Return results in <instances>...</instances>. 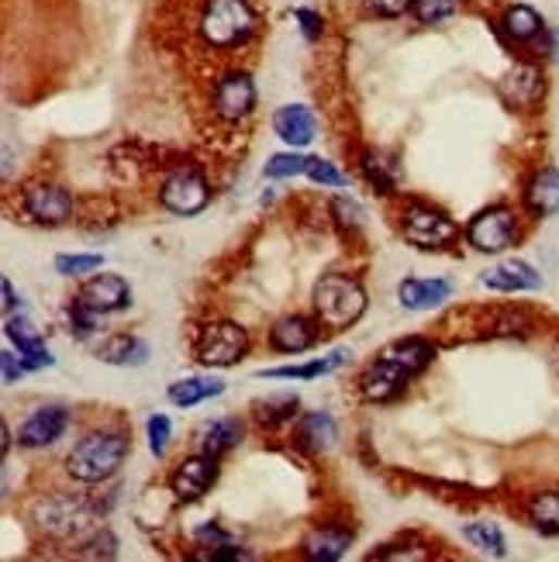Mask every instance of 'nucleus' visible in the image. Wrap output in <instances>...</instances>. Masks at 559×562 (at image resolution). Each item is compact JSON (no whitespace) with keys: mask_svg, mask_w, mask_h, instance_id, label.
Returning <instances> with one entry per match:
<instances>
[{"mask_svg":"<svg viewBox=\"0 0 559 562\" xmlns=\"http://www.w3.org/2000/svg\"><path fill=\"white\" fill-rule=\"evenodd\" d=\"M128 455V438L122 432H94L79 438L66 455V473L79 484H104L122 470Z\"/></svg>","mask_w":559,"mask_h":562,"instance_id":"nucleus-1","label":"nucleus"},{"mask_svg":"<svg viewBox=\"0 0 559 562\" xmlns=\"http://www.w3.org/2000/svg\"><path fill=\"white\" fill-rule=\"evenodd\" d=\"M367 311V290L359 287L356 276L346 273H328L318 279L314 287V314L325 328L343 332L349 325H356Z\"/></svg>","mask_w":559,"mask_h":562,"instance_id":"nucleus-2","label":"nucleus"},{"mask_svg":"<svg viewBox=\"0 0 559 562\" xmlns=\"http://www.w3.org/2000/svg\"><path fill=\"white\" fill-rule=\"evenodd\" d=\"M197 28L211 49H235L256 32V11L249 0H204Z\"/></svg>","mask_w":559,"mask_h":562,"instance_id":"nucleus-3","label":"nucleus"},{"mask_svg":"<svg viewBox=\"0 0 559 562\" xmlns=\"http://www.w3.org/2000/svg\"><path fill=\"white\" fill-rule=\"evenodd\" d=\"M159 200H163V208L173 211V214H201L211 200V190H208V179L197 166H176L163 184H159Z\"/></svg>","mask_w":559,"mask_h":562,"instance_id":"nucleus-4","label":"nucleus"},{"mask_svg":"<svg viewBox=\"0 0 559 562\" xmlns=\"http://www.w3.org/2000/svg\"><path fill=\"white\" fill-rule=\"evenodd\" d=\"M249 352V335L246 328H238L235 321H214L197 338V359L204 366H235L238 359H246Z\"/></svg>","mask_w":559,"mask_h":562,"instance_id":"nucleus-5","label":"nucleus"},{"mask_svg":"<svg viewBox=\"0 0 559 562\" xmlns=\"http://www.w3.org/2000/svg\"><path fill=\"white\" fill-rule=\"evenodd\" d=\"M467 242L476 252H487V255H497V252L511 249L518 242V217H514V211H508L501 204L481 211L467 225Z\"/></svg>","mask_w":559,"mask_h":562,"instance_id":"nucleus-6","label":"nucleus"},{"mask_svg":"<svg viewBox=\"0 0 559 562\" xmlns=\"http://www.w3.org/2000/svg\"><path fill=\"white\" fill-rule=\"evenodd\" d=\"M401 228H405V238L414 249H443V246L456 242V235H459L452 217H446L435 208H425V204H411L405 211Z\"/></svg>","mask_w":559,"mask_h":562,"instance_id":"nucleus-7","label":"nucleus"},{"mask_svg":"<svg viewBox=\"0 0 559 562\" xmlns=\"http://www.w3.org/2000/svg\"><path fill=\"white\" fill-rule=\"evenodd\" d=\"M35 517H38V525H42L49 535H79V532H87L90 528V508L84 504V500H76L70 494L63 497H49V500H38L35 504Z\"/></svg>","mask_w":559,"mask_h":562,"instance_id":"nucleus-8","label":"nucleus"},{"mask_svg":"<svg viewBox=\"0 0 559 562\" xmlns=\"http://www.w3.org/2000/svg\"><path fill=\"white\" fill-rule=\"evenodd\" d=\"M214 114L222 122H243L256 108V84L246 73H225L214 84Z\"/></svg>","mask_w":559,"mask_h":562,"instance_id":"nucleus-9","label":"nucleus"},{"mask_svg":"<svg viewBox=\"0 0 559 562\" xmlns=\"http://www.w3.org/2000/svg\"><path fill=\"white\" fill-rule=\"evenodd\" d=\"M214 479H218L214 455L201 452V455H194V459H184V463L176 466V473L170 476V490H173L176 500L194 504V500H201L211 490Z\"/></svg>","mask_w":559,"mask_h":562,"instance_id":"nucleus-10","label":"nucleus"},{"mask_svg":"<svg viewBox=\"0 0 559 562\" xmlns=\"http://www.w3.org/2000/svg\"><path fill=\"white\" fill-rule=\"evenodd\" d=\"M408 379H411V373L397 363V359L381 352V359L359 376V390H363V397L373 400V404H384V400H394L408 387Z\"/></svg>","mask_w":559,"mask_h":562,"instance_id":"nucleus-11","label":"nucleus"},{"mask_svg":"<svg viewBox=\"0 0 559 562\" xmlns=\"http://www.w3.org/2000/svg\"><path fill=\"white\" fill-rule=\"evenodd\" d=\"M66 428H70L66 408H38L25 417V425L17 428V441H22L25 449H46L63 438Z\"/></svg>","mask_w":559,"mask_h":562,"instance_id":"nucleus-12","label":"nucleus"},{"mask_svg":"<svg viewBox=\"0 0 559 562\" xmlns=\"http://www.w3.org/2000/svg\"><path fill=\"white\" fill-rule=\"evenodd\" d=\"M25 211L42 225H66L73 214V200L63 187L38 184L25 193Z\"/></svg>","mask_w":559,"mask_h":562,"instance_id":"nucleus-13","label":"nucleus"},{"mask_svg":"<svg viewBox=\"0 0 559 562\" xmlns=\"http://www.w3.org/2000/svg\"><path fill=\"white\" fill-rule=\"evenodd\" d=\"M79 300L97 311V314H111V311H122L128 308V300H132V290L122 276H111V273H101V276H94L84 284V290H79Z\"/></svg>","mask_w":559,"mask_h":562,"instance_id":"nucleus-14","label":"nucleus"},{"mask_svg":"<svg viewBox=\"0 0 559 562\" xmlns=\"http://www.w3.org/2000/svg\"><path fill=\"white\" fill-rule=\"evenodd\" d=\"M481 284L490 290H501V294H518V290H538L543 287V276H538L529 263H522V259H511V263L487 270L481 276Z\"/></svg>","mask_w":559,"mask_h":562,"instance_id":"nucleus-15","label":"nucleus"},{"mask_svg":"<svg viewBox=\"0 0 559 562\" xmlns=\"http://www.w3.org/2000/svg\"><path fill=\"white\" fill-rule=\"evenodd\" d=\"M314 342H318V328L311 325L308 317H301V314L280 317L276 325H273V332H270V346H273L276 352H290V355H297V352H308Z\"/></svg>","mask_w":559,"mask_h":562,"instance_id":"nucleus-16","label":"nucleus"},{"mask_svg":"<svg viewBox=\"0 0 559 562\" xmlns=\"http://www.w3.org/2000/svg\"><path fill=\"white\" fill-rule=\"evenodd\" d=\"M505 97L511 100L514 108H535L538 100H543V93H546V79H543V70L538 66H529V63H522V66H514L508 76H505Z\"/></svg>","mask_w":559,"mask_h":562,"instance_id":"nucleus-17","label":"nucleus"},{"mask_svg":"<svg viewBox=\"0 0 559 562\" xmlns=\"http://www.w3.org/2000/svg\"><path fill=\"white\" fill-rule=\"evenodd\" d=\"M8 338L17 346V352H22L28 370L52 366V355H49V349L42 342V335H38V328L32 325L28 317H8Z\"/></svg>","mask_w":559,"mask_h":562,"instance_id":"nucleus-18","label":"nucleus"},{"mask_svg":"<svg viewBox=\"0 0 559 562\" xmlns=\"http://www.w3.org/2000/svg\"><path fill=\"white\" fill-rule=\"evenodd\" d=\"M273 132L284 138L287 146L301 149L314 138V114L301 104H287L273 114Z\"/></svg>","mask_w":559,"mask_h":562,"instance_id":"nucleus-19","label":"nucleus"},{"mask_svg":"<svg viewBox=\"0 0 559 562\" xmlns=\"http://www.w3.org/2000/svg\"><path fill=\"white\" fill-rule=\"evenodd\" d=\"M449 294H452L449 279H405V284L397 287V297H401V304L408 311H432L443 304V300H449Z\"/></svg>","mask_w":559,"mask_h":562,"instance_id":"nucleus-20","label":"nucleus"},{"mask_svg":"<svg viewBox=\"0 0 559 562\" xmlns=\"http://www.w3.org/2000/svg\"><path fill=\"white\" fill-rule=\"evenodd\" d=\"M501 28H505V35L511 38V42H522V46L535 42V38L546 32L543 17H538V11L529 8V4H511V8H505Z\"/></svg>","mask_w":559,"mask_h":562,"instance_id":"nucleus-21","label":"nucleus"},{"mask_svg":"<svg viewBox=\"0 0 559 562\" xmlns=\"http://www.w3.org/2000/svg\"><path fill=\"white\" fill-rule=\"evenodd\" d=\"M525 200H529V208L538 214V217H549L559 211V170L546 166V170H538L532 176V184L525 190Z\"/></svg>","mask_w":559,"mask_h":562,"instance_id":"nucleus-22","label":"nucleus"},{"mask_svg":"<svg viewBox=\"0 0 559 562\" xmlns=\"http://www.w3.org/2000/svg\"><path fill=\"white\" fill-rule=\"evenodd\" d=\"M349 541H352V532H346V528H314L305 538V555L322 559V562H335V559L346 555Z\"/></svg>","mask_w":559,"mask_h":562,"instance_id":"nucleus-23","label":"nucleus"},{"mask_svg":"<svg viewBox=\"0 0 559 562\" xmlns=\"http://www.w3.org/2000/svg\"><path fill=\"white\" fill-rule=\"evenodd\" d=\"M146 355H149V346L138 342L132 335H114L97 349V359L111 366H138V363H146Z\"/></svg>","mask_w":559,"mask_h":562,"instance_id":"nucleus-24","label":"nucleus"},{"mask_svg":"<svg viewBox=\"0 0 559 562\" xmlns=\"http://www.w3.org/2000/svg\"><path fill=\"white\" fill-rule=\"evenodd\" d=\"M238 441H243V425H238L235 417H214L211 425L201 428V452L214 459L228 452L232 446H238Z\"/></svg>","mask_w":559,"mask_h":562,"instance_id":"nucleus-25","label":"nucleus"},{"mask_svg":"<svg viewBox=\"0 0 559 562\" xmlns=\"http://www.w3.org/2000/svg\"><path fill=\"white\" fill-rule=\"evenodd\" d=\"M225 390L222 379H208V376H190V379H179V384L170 387V400L176 408H194L201 404L208 397H218Z\"/></svg>","mask_w":559,"mask_h":562,"instance_id":"nucleus-26","label":"nucleus"},{"mask_svg":"<svg viewBox=\"0 0 559 562\" xmlns=\"http://www.w3.org/2000/svg\"><path fill=\"white\" fill-rule=\"evenodd\" d=\"M297 438H301L308 449L325 452V449H332V441H335V421L325 411H311V414L301 417V425H297Z\"/></svg>","mask_w":559,"mask_h":562,"instance_id":"nucleus-27","label":"nucleus"},{"mask_svg":"<svg viewBox=\"0 0 559 562\" xmlns=\"http://www.w3.org/2000/svg\"><path fill=\"white\" fill-rule=\"evenodd\" d=\"M529 521L535 532L543 535H559V494L546 490V494H535L529 500Z\"/></svg>","mask_w":559,"mask_h":562,"instance_id":"nucleus-28","label":"nucleus"},{"mask_svg":"<svg viewBox=\"0 0 559 562\" xmlns=\"http://www.w3.org/2000/svg\"><path fill=\"white\" fill-rule=\"evenodd\" d=\"M349 359V352H332L328 359H314L308 366H280V370H266L263 376L270 379H314V376H325L332 370H338Z\"/></svg>","mask_w":559,"mask_h":562,"instance_id":"nucleus-29","label":"nucleus"},{"mask_svg":"<svg viewBox=\"0 0 559 562\" xmlns=\"http://www.w3.org/2000/svg\"><path fill=\"white\" fill-rule=\"evenodd\" d=\"M467 541L476 549H484L490 555H505V535L497 525H490V521H476V525L467 528Z\"/></svg>","mask_w":559,"mask_h":562,"instance_id":"nucleus-30","label":"nucleus"},{"mask_svg":"<svg viewBox=\"0 0 559 562\" xmlns=\"http://www.w3.org/2000/svg\"><path fill=\"white\" fill-rule=\"evenodd\" d=\"M456 11H459L456 0H414V8H411V14L422 25H443Z\"/></svg>","mask_w":559,"mask_h":562,"instance_id":"nucleus-31","label":"nucleus"},{"mask_svg":"<svg viewBox=\"0 0 559 562\" xmlns=\"http://www.w3.org/2000/svg\"><path fill=\"white\" fill-rule=\"evenodd\" d=\"M363 173H367V179L370 184L381 190V193H390L394 190V184H397V166L394 163H384L381 155H367L363 159Z\"/></svg>","mask_w":559,"mask_h":562,"instance_id":"nucleus-32","label":"nucleus"},{"mask_svg":"<svg viewBox=\"0 0 559 562\" xmlns=\"http://www.w3.org/2000/svg\"><path fill=\"white\" fill-rule=\"evenodd\" d=\"M297 173H308V155H297V152H284V155H273L266 163V176L280 179V176H297Z\"/></svg>","mask_w":559,"mask_h":562,"instance_id":"nucleus-33","label":"nucleus"},{"mask_svg":"<svg viewBox=\"0 0 559 562\" xmlns=\"http://www.w3.org/2000/svg\"><path fill=\"white\" fill-rule=\"evenodd\" d=\"M101 266H104L101 255H59L55 259V270L63 276H84V273H94Z\"/></svg>","mask_w":559,"mask_h":562,"instance_id":"nucleus-34","label":"nucleus"},{"mask_svg":"<svg viewBox=\"0 0 559 562\" xmlns=\"http://www.w3.org/2000/svg\"><path fill=\"white\" fill-rule=\"evenodd\" d=\"M308 176L314 184H325V187H346V176L332 163H325V159H308Z\"/></svg>","mask_w":559,"mask_h":562,"instance_id":"nucleus-35","label":"nucleus"},{"mask_svg":"<svg viewBox=\"0 0 559 562\" xmlns=\"http://www.w3.org/2000/svg\"><path fill=\"white\" fill-rule=\"evenodd\" d=\"M70 325H73V332L79 335V338H87L90 332H94V325H97V311H90L84 300H73L70 304Z\"/></svg>","mask_w":559,"mask_h":562,"instance_id":"nucleus-36","label":"nucleus"},{"mask_svg":"<svg viewBox=\"0 0 559 562\" xmlns=\"http://www.w3.org/2000/svg\"><path fill=\"white\" fill-rule=\"evenodd\" d=\"M166 446H170V417L152 414L149 417V449H152V455H163Z\"/></svg>","mask_w":559,"mask_h":562,"instance_id":"nucleus-37","label":"nucleus"},{"mask_svg":"<svg viewBox=\"0 0 559 562\" xmlns=\"http://www.w3.org/2000/svg\"><path fill=\"white\" fill-rule=\"evenodd\" d=\"M363 8L373 17H401L414 8V0H363Z\"/></svg>","mask_w":559,"mask_h":562,"instance_id":"nucleus-38","label":"nucleus"},{"mask_svg":"<svg viewBox=\"0 0 559 562\" xmlns=\"http://www.w3.org/2000/svg\"><path fill=\"white\" fill-rule=\"evenodd\" d=\"M332 214L343 221V225H349V228H359L363 225V208L356 204V200H346V197H338L335 204H332Z\"/></svg>","mask_w":559,"mask_h":562,"instance_id":"nucleus-39","label":"nucleus"},{"mask_svg":"<svg viewBox=\"0 0 559 562\" xmlns=\"http://www.w3.org/2000/svg\"><path fill=\"white\" fill-rule=\"evenodd\" d=\"M297 414V400L294 397H280V400H270L263 404V417L266 421H290Z\"/></svg>","mask_w":559,"mask_h":562,"instance_id":"nucleus-40","label":"nucleus"},{"mask_svg":"<svg viewBox=\"0 0 559 562\" xmlns=\"http://www.w3.org/2000/svg\"><path fill=\"white\" fill-rule=\"evenodd\" d=\"M294 17L301 22V32L311 38V42H314L318 35H322V17H318L314 11H305V8H301V11H294Z\"/></svg>","mask_w":559,"mask_h":562,"instance_id":"nucleus-41","label":"nucleus"},{"mask_svg":"<svg viewBox=\"0 0 559 562\" xmlns=\"http://www.w3.org/2000/svg\"><path fill=\"white\" fill-rule=\"evenodd\" d=\"M0 363H4V384H17V376L28 370L25 359H14L11 352H0Z\"/></svg>","mask_w":559,"mask_h":562,"instance_id":"nucleus-42","label":"nucleus"},{"mask_svg":"<svg viewBox=\"0 0 559 562\" xmlns=\"http://www.w3.org/2000/svg\"><path fill=\"white\" fill-rule=\"evenodd\" d=\"M0 287H4V311H14L17 300H14V287H11V279H4V284H0Z\"/></svg>","mask_w":559,"mask_h":562,"instance_id":"nucleus-43","label":"nucleus"}]
</instances>
